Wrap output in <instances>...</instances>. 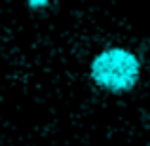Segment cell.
Returning a JSON list of instances; mask_svg holds the SVG:
<instances>
[{"label": "cell", "mask_w": 150, "mask_h": 146, "mask_svg": "<svg viewBox=\"0 0 150 146\" xmlns=\"http://www.w3.org/2000/svg\"><path fill=\"white\" fill-rule=\"evenodd\" d=\"M89 78L99 89L112 95L129 93L141 80V61L124 48H106L93 57Z\"/></svg>", "instance_id": "cell-1"}, {"label": "cell", "mask_w": 150, "mask_h": 146, "mask_svg": "<svg viewBox=\"0 0 150 146\" xmlns=\"http://www.w3.org/2000/svg\"><path fill=\"white\" fill-rule=\"evenodd\" d=\"M27 2H29V8H33V10H40V8L50 6L51 0H27Z\"/></svg>", "instance_id": "cell-2"}]
</instances>
